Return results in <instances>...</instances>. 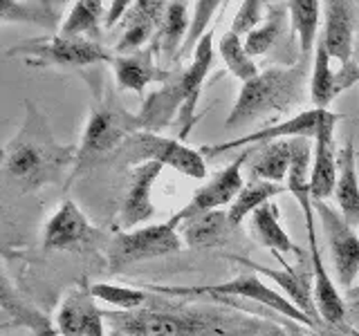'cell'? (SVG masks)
Returning a JSON list of instances; mask_svg holds the SVG:
<instances>
[{"mask_svg": "<svg viewBox=\"0 0 359 336\" xmlns=\"http://www.w3.org/2000/svg\"><path fill=\"white\" fill-rule=\"evenodd\" d=\"M151 294V291H149ZM110 336H287L283 325L247 312L157 300L135 312H106Z\"/></svg>", "mask_w": 359, "mask_h": 336, "instance_id": "obj_1", "label": "cell"}, {"mask_svg": "<svg viewBox=\"0 0 359 336\" xmlns=\"http://www.w3.org/2000/svg\"><path fill=\"white\" fill-rule=\"evenodd\" d=\"M76 146L59 144L43 112L25 101L22 128L5 146V179L18 195L36 193L43 186L61 184L74 168Z\"/></svg>", "mask_w": 359, "mask_h": 336, "instance_id": "obj_2", "label": "cell"}, {"mask_svg": "<svg viewBox=\"0 0 359 336\" xmlns=\"http://www.w3.org/2000/svg\"><path fill=\"white\" fill-rule=\"evenodd\" d=\"M308 67H312L310 61L299 59L292 67H267L243 83L224 126L236 128L256 119H274L301 106L306 101V81H310Z\"/></svg>", "mask_w": 359, "mask_h": 336, "instance_id": "obj_3", "label": "cell"}, {"mask_svg": "<svg viewBox=\"0 0 359 336\" xmlns=\"http://www.w3.org/2000/svg\"><path fill=\"white\" fill-rule=\"evenodd\" d=\"M213 61V29L205 34V38L198 43L194 52V63L184 67L182 72H173V76L157 90L146 97L140 110L142 130L157 132L171 123L177 112L182 119H189V126L196 121L194 110L198 104L200 90L211 70Z\"/></svg>", "mask_w": 359, "mask_h": 336, "instance_id": "obj_4", "label": "cell"}, {"mask_svg": "<svg viewBox=\"0 0 359 336\" xmlns=\"http://www.w3.org/2000/svg\"><path fill=\"white\" fill-rule=\"evenodd\" d=\"M140 130H142L140 117L133 115L128 110H123L119 106V101L115 99V94L108 90L106 97L97 99L93 110H90L81 141L76 146V160H74L72 175L67 182H72L79 175L90 171V168L97 166L110 153H119L121 146Z\"/></svg>", "mask_w": 359, "mask_h": 336, "instance_id": "obj_5", "label": "cell"}, {"mask_svg": "<svg viewBox=\"0 0 359 336\" xmlns=\"http://www.w3.org/2000/svg\"><path fill=\"white\" fill-rule=\"evenodd\" d=\"M142 289L151 291V294L157 296H171V298H196V296H211V298H220V300H233V298H243V300H252L258 302V305L269 307L272 312L280 314L287 321H294L299 325H306L308 330H317L306 314L301 309H297L292 302L278 294L276 289H272L269 285H265L258 274H241L227 283H218V285H198V287H173V285H144Z\"/></svg>", "mask_w": 359, "mask_h": 336, "instance_id": "obj_6", "label": "cell"}, {"mask_svg": "<svg viewBox=\"0 0 359 336\" xmlns=\"http://www.w3.org/2000/svg\"><path fill=\"white\" fill-rule=\"evenodd\" d=\"M7 59H22L36 67H88L95 63H112V56L104 45L86 38L54 36L27 38L7 50Z\"/></svg>", "mask_w": 359, "mask_h": 336, "instance_id": "obj_7", "label": "cell"}, {"mask_svg": "<svg viewBox=\"0 0 359 336\" xmlns=\"http://www.w3.org/2000/svg\"><path fill=\"white\" fill-rule=\"evenodd\" d=\"M119 162L130 164L133 168L146 162H155L194 179H202L207 175L205 157L200 150L189 148L180 139H168L149 130H140L121 146Z\"/></svg>", "mask_w": 359, "mask_h": 336, "instance_id": "obj_8", "label": "cell"}, {"mask_svg": "<svg viewBox=\"0 0 359 336\" xmlns=\"http://www.w3.org/2000/svg\"><path fill=\"white\" fill-rule=\"evenodd\" d=\"M182 235L171 222L151 224V227L135 231H119L112 235L108 244V269L110 274H119L142 260L171 255L182 249Z\"/></svg>", "mask_w": 359, "mask_h": 336, "instance_id": "obj_9", "label": "cell"}, {"mask_svg": "<svg viewBox=\"0 0 359 336\" xmlns=\"http://www.w3.org/2000/svg\"><path fill=\"white\" fill-rule=\"evenodd\" d=\"M303 216H306V231H308V255L312 262V274H314V300H317V307L321 312V318L325 325L344 332L346 336H357L351 325L346 321V302L339 294V289L330 280L328 272L323 267V258L319 249V240H317V211H314V202H306L301 204Z\"/></svg>", "mask_w": 359, "mask_h": 336, "instance_id": "obj_10", "label": "cell"}, {"mask_svg": "<svg viewBox=\"0 0 359 336\" xmlns=\"http://www.w3.org/2000/svg\"><path fill=\"white\" fill-rule=\"evenodd\" d=\"M314 211H317V216L323 224L337 283L346 291L353 289L355 278L359 276V235L344 220L341 213L332 209L325 200L314 202Z\"/></svg>", "mask_w": 359, "mask_h": 336, "instance_id": "obj_11", "label": "cell"}, {"mask_svg": "<svg viewBox=\"0 0 359 336\" xmlns=\"http://www.w3.org/2000/svg\"><path fill=\"white\" fill-rule=\"evenodd\" d=\"M274 258H276L280 265H283V269H269V267H263V265H256L252 260H247V258H233V260H238L241 265L250 267L254 274H261V276L272 278L274 283L285 291V298L292 302V305L306 314V316L314 325H317V328H321L323 318H321V312L317 307V300H314V274H312L310 255L303 253L299 258V265L297 267H290L283 260V255H280V253H274Z\"/></svg>", "mask_w": 359, "mask_h": 336, "instance_id": "obj_12", "label": "cell"}, {"mask_svg": "<svg viewBox=\"0 0 359 336\" xmlns=\"http://www.w3.org/2000/svg\"><path fill=\"white\" fill-rule=\"evenodd\" d=\"M245 164H247V150L236 157L229 166H224L211 182L198 188L194 197L189 200V204L184 209H180L168 222H171L173 227H180V224L205 216V213L220 211L227 204L231 206V202L238 197V193L245 186V182H243V166Z\"/></svg>", "mask_w": 359, "mask_h": 336, "instance_id": "obj_13", "label": "cell"}, {"mask_svg": "<svg viewBox=\"0 0 359 336\" xmlns=\"http://www.w3.org/2000/svg\"><path fill=\"white\" fill-rule=\"evenodd\" d=\"M95 300L93 287L79 280L56 314V332L61 336H106V312H101Z\"/></svg>", "mask_w": 359, "mask_h": 336, "instance_id": "obj_14", "label": "cell"}, {"mask_svg": "<svg viewBox=\"0 0 359 336\" xmlns=\"http://www.w3.org/2000/svg\"><path fill=\"white\" fill-rule=\"evenodd\" d=\"M339 121V115L325 110L323 119L314 134V153H312V173H310V193L312 202H323L334 193L337 186V150H334V126Z\"/></svg>", "mask_w": 359, "mask_h": 336, "instance_id": "obj_15", "label": "cell"}, {"mask_svg": "<svg viewBox=\"0 0 359 336\" xmlns=\"http://www.w3.org/2000/svg\"><path fill=\"white\" fill-rule=\"evenodd\" d=\"M323 112L325 110H306V112H299L297 117H290L285 121L276 123V126H269V128H261L254 134H245V137L238 139H231V141H222V144H213V146H202L200 153L202 157L205 155H222V153H231V150H241L245 146H258V144H265V141H278V139H294V137H310L314 139L317 134V128L323 119Z\"/></svg>", "mask_w": 359, "mask_h": 336, "instance_id": "obj_16", "label": "cell"}, {"mask_svg": "<svg viewBox=\"0 0 359 336\" xmlns=\"http://www.w3.org/2000/svg\"><path fill=\"white\" fill-rule=\"evenodd\" d=\"M95 238H99V231L88 222L83 211L76 206V202L65 200L45 224L43 246L48 251H67L95 242Z\"/></svg>", "mask_w": 359, "mask_h": 336, "instance_id": "obj_17", "label": "cell"}, {"mask_svg": "<svg viewBox=\"0 0 359 336\" xmlns=\"http://www.w3.org/2000/svg\"><path fill=\"white\" fill-rule=\"evenodd\" d=\"M323 36L321 43L330 59L348 65L355 59V29H357V9L346 0H328L323 3Z\"/></svg>", "mask_w": 359, "mask_h": 336, "instance_id": "obj_18", "label": "cell"}, {"mask_svg": "<svg viewBox=\"0 0 359 336\" xmlns=\"http://www.w3.org/2000/svg\"><path fill=\"white\" fill-rule=\"evenodd\" d=\"M160 61V50L155 41H151L144 50L128 54V56H115L112 61V72H115L117 85L130 92H144L146 85L151 83H166L173 76V72L164 70Z\"/></svg>", "mask_w": 359, "mask_h": 336, "instance_id": "obj_19", "label": "cell"}, {"mask_svg": "<svg viewBox=\"0 0 359 336\" xmlns=\"http://www.w3.org/2000/svg\"><path fill=\"white\" fill-rule=\"evenodd\" d=\"M162 164L146 162L133 168V179L126 197H123L117 216V227L121 231H130L133 227H137L142 222H149L155 216L153 206V184L157 182V177L162 173Z\"/></svg>", "mask_w": 359, "mask_h": 336, "instance_id": "obj_20", "label": "cell"}, {"mask_svg": "<svg viewBox=\"0 0 359 336\" xmlns=\"http://www.w3.org/2000/svg\"><path fill=\"white\" fill-rule=\"evenodd\" d=\"M166 5L168 3H164V0H137V3H133L128 16L123 18V34L115 45V52L119 56H128L144 50V45H149L160 29Z\"/></svg>", "mask_w": 359, "mask_h": 336, "instance_id": "obj_21", "label": "cell"}, {"mask_svg": "<svg viewBox=\"0 0 359 336\" xmlns=\"http://www.w3.org/2000/svg\"><path fill=\"white\" fill-rule=\"evenodd\" d=\"M292 162V139L265 141L247 150L250 164V182H272L280 184L290 173Z\"/></svg>", "mask_w": 359, "mask_h": 336, "instance_id": "obj_22", "label": "cell"}, {"mask_svg": "<svg viewBox=\"0 0 359 336\" xmlns=\"http://www.w3.org/2000/svg\"><path fill=\"white\" fill-rule=\"evenodd\" d=\"M337 168H339V175H337L334 197L344 220L355 229L359 227V179H357V153L351 139L341 146L339 157H337Z\"/></svg>", "mask_w": 359, "mask_h": 336, "instance_id": "obj_23", "label": "cell"}, {"mask_svg": "<svg viewBox=\"0 0 359 336\" xmlns=\"http://www.w3.org/2000/svg\"><path fill=\"white\" fill-rule=\"evenodd\" d=\"M247 229H250V235L258 244L265 246V249L272 251V253H280V255H283V253H294L299 258L306 253L299 244L292 242L287 231L280 227V222H278V206L274 204V202H269V204H265V206L258 209L256 213H252Z\"/></svg>", "mask_w": 359, "mask_h": 336, "instance_id": "obj_24", "label": "cell"}, {"mask_svg": "<svg viewBox=\"0 0 359 336\" xmlns=\"http://www.w3.org/2000/svg\"><path fill=\"white\" fill-rule=\"evenodd\" d=\"M236 227L229 222L227 211H211L182 224V242L191 249H207V246L229 244Z\"/></svg>", "mask_w": 359, "mask_h": 336, "instance_id": "obj_25", "label": "cell"}, {"mask_svg": "<svg viewBox=\"0 0 359 336\" xmlns=\"http://www.w3.org/2000/svg\"><path fill=\"white\" fill-rule=\"evenodd\" d=\"M189 5L187 3H168L166 11H164V18L160 22V29L155 34V45L160 50V61L162 63H171L180 56V50L187 41V34H189Z\"/></svg>", "mask_w": 359, "mask_h": 336, "instance_id": "obj_26", "label": "cell"}, {"mask_svg": "<svg viewBox=\"0 0 359 336\" xmlns=\"http://www.w3.org/2000/svg\"><path fill=\"white\" fill-rule=\"evenodd\" d=\"M0 300H3V316H5L3 328L18 325V328H29L36 336H61L59 332H54L52 323L45 318L36 307H32L29 302H25L14 289H11V283L7 276H3Z\"/></svg>", "mask_w": 359, "mask_h": 336, "instance_id": "obj_27", "label": "cell"}, {"mask_svg": "<svg viewBox=\"0 0 359 336\" xmlns=\"http://www.w3.org/2000/svg\"><path fill=\"white\" fill-rule=\"evenodd\" d=\"M106 3L99 0H76L70 7V14L61 22L59 36L65 38H86L99 43L101 38V18H104ZM106 20V18H104Z\"/></svg>", "mask_w": 359, "mask_h": 336, "instance_id": "obj_28", "label": "cell"}, {"mask_svg": "<svg viewBox=\"0 0 359 336\" xmlns=\"http://www.w3.org/2000/svg\"><path fill=\"white\" fill-rule=\"evenodd\" d=\"M290 22L294 36H299V59L310 61V54L317 50V29H319V0H292L287 3Z\"/></svg>", "mask_w": 359, "mask_h": 336, "instance_id": "obj_29", "label": "cell"}, {"mask_svg": "<svg viewBox=\"0 0 359 336\" xmlns=\"http://www.w3.org/2000/svg\"><path fill=\"white\" fill-rule=\"evenodd\" d=\"M61 5L59 3H16V0H5L0 3V22H27V25H39L54 31L61 29Z\"/></svg>", "mask_w": 359, "mask_h": 336, "instance_id": "obj_30", "label": "cell"}, {"mask_svg": "<svg viewBox=\"0 0 359 336\" xmlns=\"http://www.w3.org/2000/svg\"><path fill=\"white\" fill-rule=\"evenodd\" d=\"M339 94L337 88V72L330 67V54L325 52L319 38L317 50H314V61L310 67V101L314 110H328L332 99Z\"/></svg>", "mask_w": 359, "mask_h": 336, "instance_id": "obj_31", "label": "cell"}, {"mask_svg": "<svg viewBox=\"0 0 359 336\" xmlns=\"http://www.w3.org/2000/svg\"><path fill=\"white\" fill-rule=\"evenodd\" d=\"M283 190H287V188L280 184H272V182H247L238 193V197H236L231 202V206L227 209L229 222L238 229L245 222V218H252V213L269 204V202H272L278 193H283Z\"/></svg>", "mask_w": 359, "mask_h": 336, "instance_id": "obj_32", "label": "cell"}, {"mask_svg": "<svg viewBox=\"0 0 359 336\" xmlns=\"http://www.w3.org/2000/svg\"><path fill=\"white\" fill-rule=\"evenodd\" d=\"M287 14H290L287 3H272V5H269L265 20L243 41L245 50H247V54L252 56V59H254V56L267 54L278 43V38L283 36Z\"/></svg>", "mask_w": 359, "mask_h": 336, "instance_id": "obj_33", "label": "cell"}, {"mask_svg": "<svg viewBox=\"0 0 359 336\" xmlns=\"http://www.w3.org/2000/svg\"><path fill=\"white\" fill-rule=\"evenodd\" d=\"M218 52L222 56L224 65H227V70L236 76L241 78L243 83L252 81L258 74V67L254 63V59L245 50V43L241 36H236L233 31H224L220 36V43H218Z\"/></svg>", "mask_w": 359, "mask_h": 336, "instance_id": "obj_34", "label": "cell"}, {"mask_svg": "<svg viewBox=\"0 0 359 336\" xmlns=\"http://www.w3.org/2000/svg\"><path fill=\"white\" fill-rule=\"evenodd\" d=\"M93 294L97 300H104L108 305H115L121 312H135L146 307L151 294L146 289H130L123 285H108V283H97L93 285Z\"/></svg>", "mask_w": 359, "mask_h": 336, "instance_id": "obj_35", "label": "cell"}, {"mask_svg": "<svg viewBox=\"0 0 359 336\" xmlns=\"http://www.w3.org/2000/svg\"><path fill=\"white\" fill-rule=\"evenodd\" d=\"M194 7H196L194 9V22H191L187 41L182 45V50H180L177 59H187L191 52H196L198 43L205 38V34L209 31L207 27H209L213 14H216V9L220 7V3H216V0H200V3H196Z\"/></svg>", "mask_w": 359, "mask_h": 336, "instance_id": "obj_36", "label": "cell"}, {"mask_svg": "<svg viewBox=\"0 0 359 336\" xmlns=\"http://www.w3.org/2000/svg\"><path fill=\"white\" fill-rule=\"evenodd\" d=\"M263 11H265V3H258V0H245V3H241V9H238V14H236L229 31H233L236 36H241L245 41L265 20Z\"/></svg>", "mask_w": 359, "mask_h": 336, "instance_id": "obj_37", "label": "cell"}, {"mask_svg": "<svg viewBox=\"0 0 359 336\" xmlns=\"http://www.w3.org/2000/svg\"><path fill=\"white\" fill-rule=\"evenodd\" d=\"M133 3H128V0H117V3H108V11H106V20H104V27L112 29L117 25V22L121 18L128 16Z\"/></svg>", "mask_w": 359, "mask_h": 336, "instance_id": "obj_38", "label": "cell"}, {"mask_svg": "<svg viewBox=\"0 0 359 336\" xmlns=\"http://www.w3.org/2000/svg\"><path fill=\"white\" fill-rule=\"evenodd\" d=\"M314 336H346L344 332H339V330H334V328H330V325H321V328H317L314 330Z\"/></svg>", "mask_w": 359, "mask_h": 336, "instance_id": "obj_39", "label": "cell"}, {"mask_svg": "<svg viewBox=\"0 0 359 336\" xmlns=\"http://www.w3.org/2000/svg\"><path fill=\"white\" fill-rule=\"evenodd\" d=\"M283 328H285L287 336H308L306 330H301V328H299V323H294V321H287V323L283 325Z\"/></svg>", "mask_w": 359, "mask_h": 336, "instance_id": "obj_40", "label": "cell"}, {"mask_svg": "<svg viewBox=\"0 0 359 336\" xmlns=\"http://www.w3.org/2000/svg\"><path fill=\"white\" fill-rule=\"evenodd\" d=\"M346 298L353 300V302H359V285H355L353 289H348L346 291Z\"/></svg>", "mask_w": 359, "mask_h": 336, "instance_id": "obj_41", "label": "cell"}, {"mask_svg": "<svg viewBox=\"0 0 359 336\" xmlns=\"http://www.w3.org/2000/svg\"><path fill=\"white\" fill-rule=\"evenodd\" d=\"M357 25H359V18H357ZM355 61L359 63V43H357V48H355Z\"/></svg>", "mask_w": 359, "mask_h": 336, "instance_id": "obj_42", "label": "cell"}, {"mask_svg": "<svg viewBox=\"0 0 359 336\" xmlns=\"http://www.w3.org/2000/svg\"><path fill=\"white\" fill-rule=\"evenodd\" d=\"M355 305H359V302H355Z\"/></svg>", "mask_w": 359, "mask_h": 336, "instance_id": "obj_43", "label": "cell"}, {"mask_svg": "<svg viewBox=\"0 0 359 336\" xmlns=\"http://www.w3.org/2000/svg\"><path fill=\"white\" fill-rule=\"evenodd\" d=\"M32 336H36V334H32Z\"/></svg>", "mask_w": 359, "mask_h": 336, "instance_id": "obj_44", "label": "cell"}, {"mask_svg": "<svg viewBox=\"0 0 359 336\" xmlns=\"http://www.w3.org/2000/svg\"><path fill=\"white\" fill-rule=\"evenodd\" d=\"M357 65H359V63H357Z\"/></svg>", "mask_w": 359, "mask_h": 336, "instance_id": "obj_45", "label": "cell"}]
</instances>
